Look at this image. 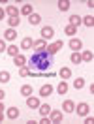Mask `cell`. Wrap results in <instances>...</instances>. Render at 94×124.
<instances>
[{
    "label": "cell",
    "mask_w": 94,
    "mask_h": 124,
    "mask_svg": "<svg viewBox=\"0 0 94 124\" xmlns=\"http://www.w3.org/2000/svg\"><path fill=\"white\" fill-rule=\"evenodd\" d=\"M6 53H8L9 56H13V58H15L17 54H19V47H15V45H9V47H6Z\"/></svg>",
    "instance_id": "16"
},
{
    "label": "cell",
    "mask_w": 94,
    "mask_h": 124,
    "mask_svg": "<svg viewBox=\"0 0 94 124\" xmlns=\"http://www.w3.org/2000/svg\"><path fill=\"white\" fill-rule=\"evenodd\" d=\"M60 77H62V81H66L68 77H71V70L70 68H62V70H60Z\"/></svg>",
    "instance_id": "25"
},
{
    "label": "cell",
    "mask_w": 94,
    "mask_h": 124,
    "mask_svg": "<svg viewBox=\"0 0 94 124\" xmlns=\"http://www.w3.org/2000/svg\"><path fill=\"white\" fill-rule=\"evenodd\" d=\"M28 64V70L30 71H45L51 64H53V54L45 51H36V53L30 56V60H26Z\"/></svg>",
    "instance_id": "1"
},
{
    "label": "cell",
    "mask_w": 94,
    "mask_h": 124,
    "mask_svg": "<svg viewBox=\"0 0 94 124\" xmlns=\"http://www.w3.org/2000/svg\"><path fill=\"white\" fill-rule=\"evenodd\" d=\"M62 109L66 111V113H73V111H75V103H73L71 100H66L62 103Z\"/></svg>",
    "instance_id": "9"
},
{
    "label": "cell",
    "mask_w": 94,
    "mask_h": 124,
    "mask_svg": "<svg viewBox=\"0 0 94 124\" xmlns=\"http://www.w3.org/2000/svg\"><path fill=\"white\" fill-rule=\"evenodd\" d=\"M71 62H73V64L83 62V60H81V54H79V53H71Z\"/></svg>",
    "instance_id": "31"
},
{
    "label": "cell",
    "mask_w": 94,
    "mask_h": 124,
    "mask_svg": "<svg viewBox=\"0 0 94 124\" xmlns=\"http://www.w3.org/2000/svg\"><path fill=\"white\" fill-rule=\"evenodd\" d=\"M70 24L77 28L79 24H81V17H79V15H71V17H70Z\"/></svg>",
    "instance_id": "24"
},
{
    "label": "cell",
    "mask_w": 94,
    "mask_h": 124,
    "mask_svg": "<svg viewBox=\"0 0 94 124\" xmlns=\"http://www.w3.org/2000/svg\"><path fill=\"white\" fill-rule=\"evenodd\" d=\"M70 6H71L70 0H60V2H58V9H60V11H68Z\"/></svg>",
    "instance_id": "15"
},
{
    "label": "cell",
    "mask_w": 94,
    "mask_h": 124,
    "mask_svg": "<svg viewBox=\"0 0 94 124\" xmlns=\"http://www.w3.org/2000/svg\"><path fill=\"white\" fill-rule=\"evenodd\" d=\"M73 86H75V88H83V86H85V79H83V77H77L75 81H73Z\"/></svg>",
    "instance_id": "29"
},
{
    "label": "cell",
    "mask_w": 94,
    "mask_h": 124,
    "mask_svg": "<svg viewBox=\"0 0 94 124\" xmlns=\"http://www.w3.org/2000/svg\"><path fill=\"white\" fill-rule=\"evenodd\" d=\"M24 64H26V56H23V54H17V56H15V66L23 68Z\"/></svg>",
    "instance_id": "18"
},
{
    "label": "cell",
    "mask_w": 94,
    "mask_h": 124,
    "mask_svg": "<svg viewBox=\"0 0 94 124\" xmlns=\"http://www.w3.org/2000/svg\"><path fill=\"white\" fill-rule=\"evenodd\" d=\"M6 13H8L9 17H19V9H17L15 6H11V4H9L8 8H6Z\"/></svg>",
    "instance_id": "14"
},
{
    "label": "cell",
    "mask_w": 94,
    "mask_h": 124,
    "mask_svg": "<svg viewBox=\"0 0 94 124\" xmlns=\"http://www.w3.org/2000/svg\"><path fill=\"white\" fill-rule=\"evenodd\" d=\"M30 47H34V39L32 38H23V41H21V49H30Z\"/></svg>",
    "instance_id": "11"
},
{
    "label": "cell",
    "mask_w": 94,
    "mask_h": 124,
    "mask_svg": "<svg viewBox=\"0 0 94 124\" xmlns=\"http://www.w3.org/2000/svg\"><path fill=\"white\" fill-rule=\"evenodd\" d=\"M15 38H17L15 28H8V30H4V39H8V41H13Z\"/></svg>",
    "instance_id": "8"
},
{
    "label": "cell",
    "mask_w": 94,
    "mask_h": 124,
    "mask_svg": "<svg viewBox=\"0 0 94 124\" xmlns=\"http://www.w3.org/2000/svg\"><path fill=\"white\" fill-rule=\"evenodd\" d=\"M4 13H6V9H2V8H0V21L4 19Z\"/></svg>",
    "instance_id": "36"
},
{
    "label": "cell",
    "mask_w": 94,
    "mask_h": 124,
    "mask_svg": "<svg viewBox=\"0 0 94 124\" xmlns=\"http://www.w3.org/2000/svg\"><path fill=\"white\" fill-rule=\"evenodd\" d=\"M39 115H41V116H47V115H49V113H51V105H47V103H45V105H39Z\"/></svg>",
    "instance_id": "20"
},
{
    "label": "cell",
    "mask_w": 94,
    "mask_h": 124,
    "mask_svg": "<svg viewBox=\"0 0 94 124\" xmlns=\"http://www.w3.org/2000/svg\"><path fill=\"white\" fill-rule=\"evenodd\" d=\"M0 111H4V103L2 101H0Z\"/></svg>",
    "instance_id": "39"
},
{
    "label": "cell",
    "mask_w": 94,
    "mask_h": 124,
    "mask_svg": "<svg viewBox=\"0 0 94 124\" xmlns=\"http://www.w3.org/2000/svg\"><path fill=\"white\" fill-rule=\"evenodd\" d=\"M28 21H30V24H39V23H41V15H38V13H32V15L28 17Z\"/></svg>",
    "instance_id": "21"
},
{
    "label": "cell",
    "mask_w": 94,
    "mask_h": 124,
    "mask_svg": "<svg viewBox=\"0 0 94 124\" xmlns=\"http://www.w3.org/2000/svg\"><path fill=\"white\" fill-rule=\"evenodd\" d=\"M49 118H51V122H62V111H58V109H51Z\"/></svg>",
    "instance_id": "2"
},
{
    "label": "cell",
    "mask_w": 94,
    "mask_h": 124,
    "mask_svg": "<svg viewBox=\"0 0 94 124\" xmlns=\"http://www.w3.org/2000/svg\"><path fill=\"white\" fill-rule=\"evenodd\" d=\"M19 23H21V19H19V17H9V19H8V24H9V28L17 26Z\"/></svg>",
    "instance_id": "27"
},
{
    "label": "cell",
    "mask_w": 94,
    "mask_h": 124,
    "mask_svg": "<svg viewBox=\"0 0 94 124\" xmlns=\"http://www.w3.org/2000/svg\"><path fill=\"white\" fill-rule=\"evenodd\" d=\"M39 34H41V39H51L53 38V34H55V32H53V28H51V26H43V28H41V30H39Z\"/></svg>",
    "instance_id": "4"
},
{
    "label": "cell",
    "mask_w": 94,
    "mask_h": 124,
    "mask_svg": "<svg viewBox=\"0 0 94 124\" xmlns=\"http://www.w3.org/2000/svg\"><path fill=\"white\" fill-rule=\"evenodd\" d=\"M64 32H66L68 36H73V34L77 32V28H75V26H71V24H66V28H64Z\"/></svg>",
    "instance_id": "28"
},
{
    "label": "cell",
    "mask_w": 94,
    "mask_h": 124,
    "mask_svg": "<svg viewBox=\"0 0 94 124\" xmlns=\"http://www.w3.org/2000/svg\"><path fill=\"white\" fill-rule=\"evenodd\" d=\"M17 116H19V109L17 107H8V118L9 120H15Z\"/></svg>",
    "instance_id": "13"
},
{
    "label": "cell",
    "mask_w": 94,
    "mask_h": 124,
    "mask_svg": "<svg viewBox=\"0 0 94 124\" xmlns=\"http://www.w3.org/2000/svg\"><path fill=\"white\" fill-rule=\"evenodd\" d=\"M85 122H88V124H92V122H94V118H92V116H86V118H85Z\"/></svg>",
    "instance_id": "35"
},
{
    "label": "cell",
    "mask_w": 94,
    "mask_h": 124,
    "mask_svg": "<svg viewBox=\"0 0 94 124\" xmlns=\"http://www.w3.org/2000/svg\"><path fill=\"white\" fill-rule=\"evenodd\" d=\"M81 60H83V62H90V60H92V51H83Z\"/></svg>",
    "instance_id": "26"
},
{
    "label": "cell",
    "mask_w": 94,
    "mask_h": 124,
    "mask_svg": "<svg viewBox=\"0 0 94 124\" xmlns=\"http://www.w3.org/2000/svg\"><path fill=\"white\" fill-rule=\"evenodd\" d=\"M2 120H4V113L0 111V122H2Z\"/></svg>",
    "instance_id": "38"
},
{
    "label": "cell",
    "mask_w": 94,
    "mask_h": 124,
    "mask_svg": "<svg viewBox=\"0 0 94 124\" xmlns=\"http://www.w3.org/2000/svg\"><path fill=\"white\" fill-rule=\"evenodd\" d=\"M81 23L85 24V26H88V28H90V26L94 24V17H92V15H88V17H83V19H81Z\"/></svg>",
    "instance_id": "23"
},
{
    "label": "cell",
    "mask_w": 94,
    "mask_h": 124,
    "mask_svg": "<svg viewBox=\"0 0 94 124\" xmlns=\"http://www.w3.org/2000/svg\"><path fill=\"white\" fill-rule=\"evenodd\" d=\"M21 13H23V15H26V17H30L32 13H34V11H32V6H30V4H23V8H21Z\"/></svg>",
    "instance_id": "17"
},
{
    "label": "cell",
    "mask_w": 94,
    "mask_h": 124,
    "mask_svg": "<svg viewBox=\"0 0 94 124\" xmlns=\"http://www.w3.org/2000/svg\"><path fill=\"white\" fill-rule=\"evenodd\" d=\"M19 75H21V77H26V75H30V70H28L26 66H23V68L19 70Z\"/></svg>",
    "instance_id": "32"
},
{
    "label": "cell",
    "mask_w": 94,
    "mask_h": 124,
    "mask_svg": "<svg viewBox=\"0 0 94 124\" xmlns=\"http://www.w3.org/2000/svg\"><path fill=\"white\" fill-rule=\"evenodd\" d=\"M6 51V43H4V39H0V53H4Z\"/></svg>",
    "instance_id": "33"
},
{
    "label": "cell",
    "mask_w": 94,
    "mask_h": 124,
    "mask_svg": "<svg viewBox=\"0 0 94 124\" xmlns=\"http://www.w3.org/2000/svg\"><path fill=\"white\" fill-rule=\"evenodd\" d=\"M56 90H58V94H66L68 92V83H66V81H60L58 86H56Z\"/></svg>",
    "instance_id": "19"
},
{
    "label": "cell",
    "mask_w": 94,
    "mask_h": 124,
    "mask_svg": "<svg viewBox=\"0 0 94 124\" xmlns=\"http://www.w3.org/2000/svg\"><path fill=\"white\" fill-rule=\"evenodd\" d=\"M26 105H28L30 109H38L39 107V100L36 98V96H28V98H26Z\"/></svg>",
    "instance_id": "6"
},
{
    "label": "cell",
    "mask_w": 94,
    "mask_h": 124,
    "mask_svg": "<svg viewBox=\"0 0 94 124\" xmlns=\"http://www.w3.org/2000/svg\"><path fill=\"white\" fill-rule=\"evenodd\" d=\"M60 47H62V41H60V39H58V41H53L51 45H47V53H49V54H55V53L60 51Z\"/></svg>",
    "instance_id": "3"
},
{
    "label": "cell",
    "mask_w": 94,
    "mask_h": 124,
    "mask_svg": "<svg viewBox=\"0 0 94 124\" xmlns=\"http://www.w3.org/2000/svg\"><path fill=\"white\" fill-rule=\"evenodd\" d=\"M9 81V73L8 71H0V83H8Z\"/></svg>",
    "instance_id": "30"
},
{
    "label": "cell",
    "mask_w": 94,
    "mask_h": 124,
    "mask_svg": "<svg viewBox=\"0 0 94 124\" xmlns=\"http://www.w3.org/2000/svg\"><path fill=\"white\" fill-rule=\"evenodd\" d=\"M4 96H6V92H4V90H2V88H0V101L4 100Z\"/></svg>",
    "instance_id": "37"
},
{
    "label": "cell",
    "mask_w": 94,
    "mask_h": 124,
    "mask_svg": "<svg viewBox=\"0 0 94 124\" xmlns=\"http://www.w3.org/2000/svg\"><path fill=\"white\" fill-rule=\"evenodd\" d=\"M51 92H53V86L49 85V83H47V85H43L41 88H39V96H41V98H45V96H49Z\"/></svg>",
    "instance_id": "10"
},
{
    "label": "cell",
    "mask_w": 94,
    "mask_h": 124,
    "mask_svg": "<svg viewBox=\"0 0 94 124\" xmlns=\"http://www.w3.org/2000/svg\"><path fill=\"white\" fill-rule=\"evenodd\" d=\"M86 8H90V9L94 8V2H92V0H88V2H86Z\"/></svg>",
    "instance_id": "34"
},
{
    "label": "cell",
    "mask_w": 94,
    "mask_h": 124,
    "mask_svg": "<svg viewBox=\"0 0 94 124\" xmlns=\"http://www.w3.org/2000/svg\"><path fill=\"white\" fill-rule=\"evenodd\" d=\"M70 47H71V51L73 53H77V51H81V47H83V41L77 38H71L70 39Z\"/></svg>",
    "instance_id": "5"
},
{
    "label": "cell",
    "mask_w": 94,
    "mask_h": 124,
    "mask_svg": "<svg viewBox=\"0 0 94 124\" xmlns=\"http://www.w3.org/2000/svg\"><path fill=\"white\" fill-rule=\"evenodd\" d=\"M21 94H23V96H26V98H28V96H32V86H30V85H23V86H21Z\"/></svg>",
    "instance_id": "22"
},
{
    "label": "cell",
    "mask_w": 94,
    "mask_h": 124,
    "mask_svg": "<svg viewBox=\"0 0 94 124\" xmlns=\"http://www.w3.org/2000/svg\"><path fill=\"white\" fill-rule=\"evenodd\" d=\"M77 115L79 116H86L88 115V103H85V101H81L77 105Z\"/></svg>",
    "instance_id": "7"
},
{
    "label": "cell",
    "mask_w": 94,
    "mask_h": 124,
    "mask_svg": "<svg viewBox=\"0 0 94 124\" xmlns=\"http://www.w3.org/2000/svg\"><path fill=\"white\" fill-rule=\"evenodd\" d=\"M34 47H36L38 51H45V49H47V41L39 38V39H36V41H34Z\"/></svg>",
    "instance_id": "12"
}]
</instances>
